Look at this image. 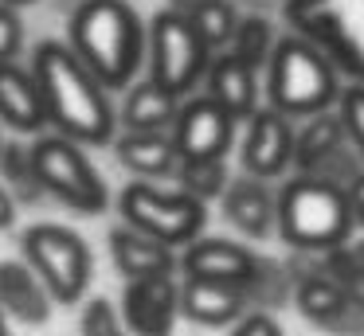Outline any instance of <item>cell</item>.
Instances as JSON below:
<instances>
[{"mask_svg":"<svg viewBox=\"0 0 364 336\" xmlns=\"http://www.w3.org/2000/svg\"><path fill=\"white\" fill-rule=\"evenodd\" d=\"M32 75L40 82L48 129L79 145H110L118 137V109L110 90L79 63V55L59 39H43L32 51Z\"/></svg>","mask_w":364,"mask_h":336,"instance_id":"cell-1","label":"cell"},{"mask_svg":"<svg viewBox=\"0 0 364 336\" xmlns=\"http://www.w3.org/2000/svg\"><path fill=\"white\" fill-rule=\"evenodd\" d=\"M67 47L106 90H129L145 67V23L126 0H79Z\"/></svg>","mask_w":364,"mask_h":336,"instance_id":"cell-2","label":"cell"},{"mask_svg":"<svg viewBox=\"0 0 364 336\" xmlns=\"http://www.w3.org/2000/svg\"><path fill=\"white\" fill-rule=\"evenodd\" d=\"M278 239L301 254H329L345 246L356 231L348 188L321 176H298L282 180L278 188Z\"/></svg>","mask_w":364,"mask_h":336,"instance_id":"cell-3","label":"cell"},{"mask_svg":"<svg viewBox=\"0 0 364 336\" xmlns=\"http://www.w3.org/2000/svg\"><path fill=\"white\" fill-rule=\"evenodd\" d=\"M262 94H267V106L294 117H314L325 109H337V98L345 90L341 82V70L325 59V51H317L309 39L301 36H282L270 55L267 70H262Z\"/></svg>","mask_w":364,"mask_h":336,"instance_id":"cell-4","label":"cell"},{"mask_svg":"<svg viewBox=\"0 0 364 336\" xmlns=\"http://www.w3.org/2000/svg\"><path fill=\"white\" fill-rule=\"evenodd\" d=\"M286 23L325 59L364 86V0H286Z\"/></svg>","mask_w":364,"mask_h":336,"instance_id":"cell-5","label":"cell"},{"mask_svg":"<svg viewBox=\"0 0 364 336\" xmlns=\"http://www.w3.org/2000/svg\"><path fill=\"white\" fill-rule=\"evenodd\" d=\"M20 254L55 305H75L95 281V258L79 231L63 223H32L20 234Z\"/></svg>","mask_w":364,"mask_h":336,"instance_id":"cell-6","label":"cell"},{"mask_svg":"<svg viewBox=\"0 0 364 336\" xmlns=\"http://www.w3.org/2000/svg\"><path fill=\"white\" fill-rule=\"evenodd\" d=\"M32 168L40 176L43 195H55L63 207L79 215H102L110 207V188L82 153L79 141L63 133H40L32 141Z\"/></svg>","mask_w":364,"mask_h":336,"instance_id":"cell-7","label":"cell"},{"mask_svg":"<svg viewBox=\"0 0 364 336\" xmlns=\"http://www.w3.org/2000/svg\"><path fill=\"white\" fill-rule=\"evenodd\" d=\"M118 215L126 227L153 234L157 242L173 246L181 254L188 242H196L204 234L208 207L196 203L192 195H184L181 188L149 184V180H129L118 192Z\"/></svg>","mask_w":364,"mask_h":336,"instance_id":"cell-8","label":"cell"},{"mask_svg":"<svg viewBox=\"0 0 364 336\" xmlns=\"http://www.w3.org/2000/svg\"><path fill=\"white\" fill-rule=\"evenodd\" d=\"M208 63H212V51L188 16L173 8L153 16V23L145 28V70L153 82L173 90L176 98H192L196 86H204Z\"/></svg>","mask_w":364,"mask_h":336,"instance_id":"cell-9","label":"cell"},{"mask_svg":"<svg viewBox=\"0 0 364 336\" xmlns=\"http://www.w3.org/2000/svg\"><path fill=\"white\" fill-rule=\"evenodd\" d=\"M235 129L239 121L223 114L208 94H192L181 102V114H176L168 137H173L181 161H223L235 145Z\"/></svg>","mask_w":364,"mask_h":336,"instance_id":"cell-10","label":"cell"},{"mask_svg":"<svg viewBox=\"0 0 364 336\" xmlns=\"http://www.w3.org/2000/svg\"><path fill=\"white\" fill-rule=\"evenodd\" d=\"M239 164L247 176L274 184L278 176L294 168V121L270 106H259L243 121L239 137Z\"/></svg>","mask_w":364,"mask_h":336,"instance_id":"cell-11","label":"cell"},{"mask_svg":"<svg viewBox=\"0 0 364 336\" xmlns=\"http://www.w3.org/2000/svg\"><path fill=\"white\" fill-rule=\"evenodd\" d=\"M259 266L262 258L247 242L215 239V234H200L196 242H188L181 250V278L215 281V286H231V289H243V293L251 289Z\"/></svg>","mask_w":364,"mask_h":336,"instance_id":"cell-12","label":"cell"},{"mask_svg":"<svg viewBox=\"0 0 364 336\" xmlns=\"http://www.w3.org/2000/svg\"><path fill=\"white\" fill-rule=\"evenodd\" d=\"M122 320H126L129 336H173L176 320H181V278L126 281Z\"/></svg>","mask_w":364,"mask_h":336,"instance_id":"cell-13","label":"cell"},{"mask_svg":"<svg viewBox=\"0 0 364 336\" xmlns=\"http://www.w3.org/2000/svg\"><path fill=\"white\" fill-rule=\"evenodd\" d=\"M110 258L118 278L126 281H145V278H181V254L153 234L137 231V227H110Z\"/></svg>","mask_w":364,"mask_h":336,"instance_id":"cell-14","label":"cell"},{"mask_svg":"<svg viewBox=\"0 0 364 336\" xmlns=\"http://www.w3.org/2000/svg\"><path fill=\"white\" fill-rule=\"evenodd\" d=\"M220 207H223V219L251 242L274 234V227H278V192H274V184L255 180V176H247V172L243 176H231Z\"/></svg>","mask_w":364,"mask_h":336,"instance_id":"cell-15","label":"cell"},{"mask_svg":"<svg viewBox=\"0 0 364 336\" xmlns=\"http://www.w3.org/2000/svg\"><path fill=\"white\" fill-rule=\"evenodd\" d=\"M204 94L223 109L228 117H235L239 125L262 106V86H259V70L247 67L243 59H235L231 51L212 55L208 63V75H204Z\"/></svg>","mask_w":364,"mask_h":336,"instance_id":"cell-16","label":"cell"},{"mask_svg":"<svg viewBox=\"0 0 364 336\" xmlns=\"http://www.w3.org/2000/svg\"><path fill=\"white\" fill-rule=\"evenodd\" d=\"M0 125H9L20 137L48 133V109H43V94L32 67H20V63L0 67Z\"/></svg>","mask_w":364,"mask_h":336,"instance_id":"cell-17","label":"cell"},{"mask_svg":"<svg viewBox=\"0 0 364 336\" xmlns=\"http://www.w3.org/2000/svg\"><path fill=\"white\" fill-rule=\"evenodd\" d=\"M51 309H55V301L32 273V266L24 258H4L0 262V313L28 328H40L51 320Z\"/></svg>","mask_w":364,"mask_h":336,"instance_id":"cell-18","label":"cell"},{"mask_svg":"<svg viewBox=\"0 0 364 336\" xmlns=\"http://www.w3.org/2000/svg\"><path fill=\"white\" fill-rule=\"evenodd\" d=\"M181 102L173 90H165L161 82H153L149 75L137 78L134 86L126 90L122 98V109H118V125L129 133H168L181 114Z\"/></svg>","mask_w":364,"mask_h":336,"instance_id":"cell-19","label":"cell"},{"mask_svg":"<svg viewBox=\"0 0 364 336\" xmlns=\"http://www.w3.org/2000/svg\"><path fill=\"white\" fill-rule=\"evenodd\" d=\"M110 145H114V156H118L122 168H129L137 180H149V184L173 180L176 164H181L176 145H173L168 133H129V129H122Z\"/></svg>","mask_w":364,"mask_h":336,"instance_id":"cell-20","label":"cell"},{"mask_svg":"<svg viewBox=\"0 0 364 336\" xmlns=\"http://www.w3.org/2000/svg\"><path fill=\"white\" fill-rule=\"evenodd\" d=\"M345 125H341L337 109L314 114L294 129V172L298 176H317L337 153H345Z\"/></svg>","mask_w":364,"mask_h":336,"instance_id":"cell-21","label":"cell"},{"mask_svg":"<svg viewBox=\"0 0 364 336\" xmlns=\"http://www.w3.org/2000/svg\"><path fill=\"white\" fill-rule=\"evenodd\" d=\"M247 313V293L231 286H215V281H192L181 278V317L204 328H223L235 325Z\"/></svg>","mask_w":364,"mask_h":336,"instance_id":"cell-22","label":"cell"},{"mask_svg":"<svg viewBox=\"0 0 364 336\" xmlns=\"http://www.w3.org/2000/svg\"><path fill=\"white\" fill-rule=\"evenodd\" d=\"M294 305L301 309V317H309L321 328H333V332H337V328L345 325V317L353 313L345 286L325 278V273H317V270H309L298 278V286H294Z\"/></svg>","mask_w":364,"mask_h":336,"instance_id":"cell-23","label":"cell"},{"mask_svg":"<svg viewBox=\"0 0 364 336\" xmlns=\"http://www.w3.org/2000/svg\"><path fill=\"white\" fill-rule=\"evenodd\" d=\"M173 12L188 16L212 55L228 51L231 36H235V23H239V12L231 0H173Z\"/></svg>","mask_w":364,"mask_h":336,"instance_id":"cell-24","label":"cell"},{"mask_svg":"<svg viewBox=\"0 0 364 336\" xmlns=\"http://www.w3.org/2000/svg\"><path fill=\"white\" fill-rule=\"evenodd\" d=\"M274 47H278V36H274V23H270L267 16H259V12L239 16L235 36H231V43H228V51L235 55V59H243L247 67H255L262 75L270 55H274Z\"/></svg>","mask_w":364,"mask_h":336,"instance_id":"cell-25","label":"cell"},{"mask_svg":"<svg viewBox=\"0 0 364 336\" xmlns=\"http://www.w3.org/2000/svg\"><path fill=\"white\" fill-rule=\"evenodd\" d=\"M231 184V172L223 161H181L173 172V188H181L184 195H192L196 203H212V200H223Z\"/></svg>","mask_w":364,"mask_h":336,"instance_id":"cell-26","label":"cell"},{"mask_svg":"<svg viewBox=\"0 0 364 336\" xmlns=\"http://www.w3.org/2000/svg\"><path fill=\"white\" fill-rule=\"evenodd\" d=\"M0 184L16 195V203H40L43 188L32 168V145L28 141H4L0 153Z\"/></svg>","mask_w":364,"mask_h":336,"instance_id":"cell-27","label":"cell"},{"mask_svg":"<svg viewBox=\"0 0 364 336\" xmlns=\"http://www.w3.org/2000/svg\"><path fill=\"white\" fill-rule=\"evenodd\" d=\"M301 273H290L286 266L270 262V258H262L259 273H255L251 289H247V309H282L286 301H294V286H298Z\"/></svg>","mask_w":364,"mask_h":336,"instance_id":"cell-28","label":"cell"},{"mask_svg":"<svg viewBox=\"0 0 364 336\" xmlns=\"http://www.w3.org/2000/svg\"><path fill=\"white\" fill-rule=\"evenodd\" d=\"M79 332L82 336H129V328L122 320V309L110 297H90L79 313Z\"/></svg>","mask_w":364,"mask_h":336,"instance_id":"cell-29","label":"cell"},{"mask_svg":"<svg viewBox=\"0 0 364 336\" xmlns=\"http://www.w3.org/2000/svg\"><path fill=\"white\" fill-rule=\"evenodd\" d=\"M337 114H341V125H345V141L364 164V86L360 82H345L337 98Z\"/></svg>","mask_w":364,"mask_h":336,"instance_id":"cell-30","label":"cell"},{"mask_svg":"<svg viewBox=\"0 0 364 336\" xmlns=\"http://www.w3.org/2000/svg\"><path fill=\"white\" fill-rule=\"evenodd\" d=\"M24 55V20H20V8L0 4V67L4 63H20Z\"/></svg>","mask_w":364,"mask_h":336,"instance_id":"cell-31","label":"cell"},{"mask_svg":"<svg viewBox=\"0 0 364 336\" xmlns=\"http://www.w3.org/2000/svg\"><path fill=\"white\" fill-rule=\"evenodd\" d=\"M231 336H286V332H282V325L274 320V313L247 309L243 317L231 325Z\"/></svg>","mask_w":364,"mask_h":336,"instance_id":"cell-32","label":"cell"},{"mask_svg":"<svg viewBox=\"0 0 364 336\" xmlns=\"http://www.w3.org/2000/svg\"><path fill=\"white\" fill-rule=\"evenodd\" d=\"M348 203H353V219L356 227H364V172L348 184Z\"/></svg>","mask_w":364,"mask_h":336,"instance_id":"cell-33","label":"cell"},{"mask_svg":"<svg viewBox=\"0 0 364 336\" xmlns=\"http://www.w3.org/2000/svg\"><path fill=\"white\" fill-rule=\"evenodd\" d=\"M12 223H16V195L0 184V231H9Z\"/></svg>","mask_w":364,"mask_h":336,"instance_id":"cell-34","label":"cell"},{"mask_svg":"<svg viewBox=\"0 0 364 336\" xmlns=\"http://www.w3.org/2000/svg\"><path fill=\"white\" fill-rule=\"evenodd\" d=\"M0 4H9V8H28V4H36V0H0Z\"/></svg>","mask_w":364,"mask_h":336,"instance_id":"cell-35","label":"cell"},{"mask_svg":"<svg viewBox=\"0 0 364 336\" xmlns=\"http://www.w3.org/2000/svg\"><path fill=\"white\" fill-rule=\"evenodd\" d=\"M0 336H12V328H9V317L0 313Z\"/></svg>","mask_w":364,"mask_h":336,"instance_id":"cell-36","label":"cell"},{"mask_svg":"<svg viewBox=\"0 0 364 336\" xmlns=\"http://www.w3.org/2000/svg\"><path fill=\"white\" fill-rule=\"evenodd\" d=\"M0 153H4V133H0Z\"/></svg>","mask_w":364,"mask_h":336,"instance_id":"cell-37","label":"cell"}]
</instances>
